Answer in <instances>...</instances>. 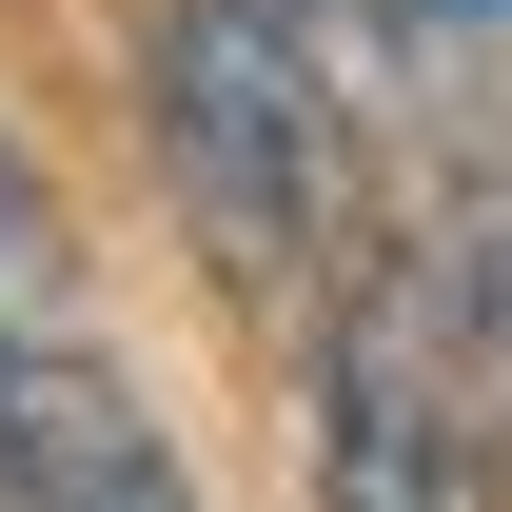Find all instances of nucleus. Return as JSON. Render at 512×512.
Here are the masks:
<instances>
[{
	"instance_id": "nucleus-1",
	"label": "nucleus",
	"mask_w": 512,
	"mask_h": 512,
	"mask_svg": "<svg viewBox=\"0 0 512 512\" xmlns=\"http://www.w3.org/2000/svg\"><path fill=\"white\" fill-rule=\"evenodd\" d=\"M158 178L237 276H316L335 217H355V99H335L316 40H276L237 0H178L158 20Z\"/></svg>"
},
{
	"instance_id": "nucleus-2",
	"label": "nucleus",
	"mask_w": 512,
	"mask_h": 512,
	"mask_svg": "<svg viewBox=\"0 0 512 512\" xmlns=\"http://www.w3.org/2000/svg\"><path fill=\"white\" fill-rule=\"evenodd\" d=\"M493 434H473V394H453L434 316H414V276H355V316H335V375H316V512H493Z\"/></svg>"
},
{
	"instance_id": "nucleus-3",
	"label": "nucleus",
	"mask_w": 512,
	"mask_h": 512,
	"mask_svg": "<svg viewBox=\"0 0 512 512\" xmlns=\"http://www.w3.org/2000/svg\"><path fill=\"white\" fill-rule=\"evenodd\" d=\"M0 512H197V473L119 394V355L40 335V355H0Z\"/></svg>"
},
{
	"instance_id": "nucleus-4",
	"label": "nucleus",
	"mask_w": 512,
	"mask_h": 512,
	"mask_svg": "<svg viewBox=\"0 0 512 512\" xmlns=\"http://www.w3.org/2000/svg\"><path fill=\"white\" fill-rule=\"evenodd\" d=\"M414 316H434V355H453V394H473V434H493V473H512V138H473L434 178V217H414Z\"/></svg>"
},
{
	"instance_id": "nucleus-5",
	"label": "nucleus",
	"mask_w": 512,
	"mask_h": 512,
	"mask_svg": "<svg viewBox=\"0 0 512 512\" xmlns=\"http://www.w3.org/2000/svg\"><path fill=\"white\" fill-rule=\"evenodd\" d=\"M60 335V197H40V158L0 138V355H40Z\"/></svg>"
},
{
	"instance_id": "nucleus-6",
	"label": "nucleus",
	"mask_w": 512,
	"mask_h": 512,
	"mask_svg": "<svg viewBox=\"0 0 512 512\" xmlns=\"http://www.w3.org/2000/svg\"><path fill=\"white\" fill-rule=\"evenodd\" d=\"M375 40H394V60H512V0H375Z\"/></svg>"
},
{
	"instance_id": "nucleus-7",
	"label": "nucleus",
	"mask_w": 512,
	"mask_h": 512,
	"mask_svg": "<svg viewBox=\"0 0 512 512\" xmlns=\"http://www.w3.org/2000/svg\"><path fill=\"white\" fill-rule=\"evenodd\" d=\"M237 20H276V40H316L335 79H355V40H375V0H237Z\"/></svg>"
}]
</instances>
